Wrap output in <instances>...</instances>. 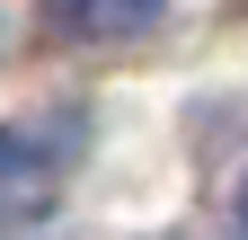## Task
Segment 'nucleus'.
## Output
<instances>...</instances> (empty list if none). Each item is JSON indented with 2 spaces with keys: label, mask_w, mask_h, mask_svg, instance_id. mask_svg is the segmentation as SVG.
Instances as JSON below:
<instances>
[{
  "label": "nucleus",
  "mask_w": 248,
  "mask_h": 240,
  "mask_svg": "<svg viewBox=\"0 0 248 240\" xmlns=\"http://www.w3.org/2000/svg\"><path fill=\"white\" fill-rule=\"evenodd\" d=\"M151 18H160V0H71V27H80V36H142V27Z\"/></svg>",
  "instance_id": "f257e3e1"
},
{
  "label": "nucleus",
  "mask_w": 248,
  "mask_h": 240,
  "mask_svg": "<svg viewBox=\"0 0 248 240\" xmlns=\"http://www.w3.org/2000/svg\"><path fill=\"white\" fill-rule=\"evenodd\" d=\"M239 223H248V178H239Z\"/></svg>",
  "instance_id": "f03ea898"
}]
</instances>
